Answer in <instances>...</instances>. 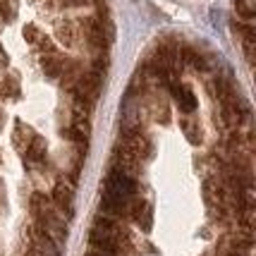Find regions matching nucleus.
I'll return each instance as SVG.
<instances>
[{"label":"nucleus","instance_id":"nucleus-1","mask_svg":"<svg viewBox=\"0 0 256 256\" xmlns=\"http://www.w3.org/2000/svg\"><path fill=\"white\" fill-rule=\"evenodd\" d=\"M32 211L38 220V228L44 230L56 244H62L67 240V223L65 213L58 208L50 199H46L44 194H34L32 196Z\"/></svg>","mask_w":256,"mask_h":256},{"label":"nucleus","instance_id":"nucleus-2","mask_svg":"<svg viewBox=\"0 0 256 256\" xmlns=\"http://www.w3.org/2000/svg\"><path fill=\"white\" fill-rule=\"evenodd\" d=\"M127 234L124 230L118 225V220H108V218H100L96 220V225L91 228V244L96 252H103V254L115 256L120 249H122Z\"/></svg>","mask_w":256,"mask_h":256},{"label":"nucleus","instance_id":"nucleus-3","mask_svg":"<svg viewBox=\"0 0 256 256\" xmlns=\"http://www.w3.org/2000/svg\"><path fill=\"white\" fill-rule=\"evenodd\" d=\"M120 124H122V132L142 130V96H136L134 89L127 91L124 100L120 103Z\"/></svg>","mask_w":256,"mask_h":256},{"label":"nucleus","instance_id":"nucleus-4","mask_svg":"<svg viewBox=\"0 0 256 256\" xmlns=\"http://www.w3.org/2000/svg\"><path fill=\"white\" fill-rule=\"evenodd\" d=\"M29 254L32 256H60L58 252V244L48 237V234L41 230V228H36L32 232V244H29Z\"/></svg>","mask_w":256,"mask_h":256},{"label":"nucleus","instance_id":"nucleus-5","mask_svg":"<svg viewBox=\"0 0 256 256\" xmlns=\"http://www.w3.org/2000/svg\"><path fill=\"white\" fill-rule=\"evenodd\" d=\"M168 86H170V94H172L175 103L180 106V110L182 112H194L196 110V96H194V91H192L190 86L178 84V82H168Z\"/></svg>","mask_w":256,"mask_h":256},{"label":"nucleus","instance_id":"nucleus-6","mask_svg":"<svg viewBox=\"0 0 256 256\" xmlns=\"http://www.w3.org/2000/svg\"><path fill=\"white\" fill-rule=\"evenodd\" d=\"M46 158H48V146H46V139L36 134L32 142H29V146L24 148V160H26L32 168H36V166H46Z\"/></svg>","mask_w":256,"mask_h":256},{"label":"nucleus","instance_id":"nucleus-7","mask_svg":"<svg viewBox=\"0 0 256 256\" xmlns=\"http://www.w3.org/2000/svg\"><path fill=\"white\" fill-rule=\"evenodd\" d=\"M72 62L70 60H65V58H60V56H46L44 58V72H46V77H50V79H60V77H72Z\"/></svg>","mask_w":256,"mask_h":256},{"label":"nucleus","instance_id":"nucleus-8","mask_svg":"<svg viewBox=\"0 0 256 256\" xmlns=\"http://www.w3.org/2000/svg\"><path fill=\"white\" fill-rule=\"evenodd\" d=\"M53 204H56L65 216H72V211H74V192H72V184L60 182L56 187V201H53Z\"/></svg>","mask_w":256,"mask_h":256},{"label":"nucleus","instance_id":"nucleus-9","mask_svg":"<svg viewBox=\"0 0 256 256\" xmlns=\"http://www.w3.org/2000/svg\"><path fill=\"white\" fill-rule=\"evenodd\" d=\"M58 36H60V41H62L65 46H77L82 32H77L74 22H65V26H60V29H58Z\"/></svg>","mask_w":256,"mask_h":256},{"label":"nucleus","instance_id":"nucleus-10","mask_svg":"<svg viewBox=\"0 0 256 256\" xmlns=\"http://www.w3.org/2000/svg\"><path fill=\"white\" fill-rule=\"evenodd\" d=\"M234 8H237V14L242 20L252 22V17H254V12H256V0H234Z\"/></svg>","mask_w":256,"mask_h":256},{"label":"nucleus","instance_id":"nucleus-11","mask_svg":"<svg viewBox=\"0 0 256 256\" xmlns=\"http://www.w3.org/2000/svg\"><path fill=\"white\" fill-rule=\"evenodd\" d=\"M182 132H184V136L190 139L192 144H199V142H201V127H199V122H194V120H182Z\"/></svg>","mask_w":256,"mask_h":256},{"label":"nucleus","instance_id":"nucleus-12","mask_svg":"<svg viewBox=\"0 0 256 256\" xmlns=\"http://www.w3.org/2000/svg\"><path fill=\"white\" fill-rule=\"evenodd\" d=\"M2 94L8 96V100L20 98L22 89H20V82H17V77H8L5 82H2Z\"/></svg>","mask_w":256,"mask_h":256},{"label":"nucleus","instance_id":"nucleus-13","mask_svg":"<svg viewBox=\"0 0 256 256\" xmlns=\"http://www.w3.org/2000/svg\"><path fill=\"white\" fill-rule=\"evenodd\" d=\"M12 10H14V8H10V5H8V0H0V20H8V17H12Z\"/></svg>","mask_w":256,"mask_h":256},{"label":"nucleus","instance_id":"nucleus-14","mask_svg":"<svg viewBox=\"0 0 256 256\" xmlns=\"http://www.w3.org/2000/svg\"><path fill=\"white\" fill-rule=\"evenodd\" d=\"M65 5H70V8H79V5H84V2H89V0H62Z\"/></svg>","mask_w":256,"mask_h":256},{"label":"nucleus","instance_id":"nucleus-15","mask_svg":"<svg viewBox=\"0 0 256 256\" xmlns=\"http://www.w3.org/2000/svg\"><path fill=\"white\" fill-rule=\"evenodd\" d=\"M89 256H110V254H103V252H94V254H89Z\"/></svg>","mask_w":256,"mask_h":256},{"label":"nucleus","instance_id":"nucleus-16","mask_svg":"<svg viewBox=\"0 0 256 256\" xmlns=\"http://www.w3.org/2000/svg\"><path fill=\"white\" fill-rule=\"evenodd\" d=\"M0 127H2V108H0Z\"/></svg>","mask_w":256,"mask_h":256}]
</instances>
